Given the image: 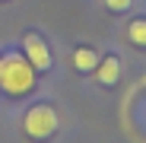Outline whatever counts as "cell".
<instances>
[{
	"mask_svg": "<svg viewBox=\"0 0 146 143\" xmlns=\"http://www.w3.org/2000/svg\"><path fill=\"white\" fill-rule=\"evenodd\" d=\"M0 89L7 95H22L35 89V67L22 54H7L0 57Z\"/></svg>",
	"mask_w": 146,
	"mask_h": 143,
	"instance_id": "1",
	"label": "cell"
},
{
	"mask_svg": "<svg viewBox=\"0 0 146 143\" xmlns=\"http://www.w3.org/2000/svg\"><path fill=\"white\" fill-rule=\"evenodd\" d=\"M57 124H60V118H57V111L51 105H35V108H29L26 118H22V130H26V137H32V140L54 137Z\"/></svg>",
	"mask_w": 146,
	"mask_h": 143,
	"instance_id": "2",
	"label": "cell"
},
{
	"mask_svg": "<svg viewBox=\"0 0 146 143\" xmlns=\"http://www.w3.org/2000/svg\"><path fill=\"white\" fill-rule=\"evenodd\" d=\"M22 48H26V61L35 67V73H44V70L51 67V51H48V45H44L35 32H26V35H22Z\"/></svg>",
	"mask_w": 146,
	"mask_h": 143,
	"instance_id": "3",
	"label": "cell"
},
{
	"mask_svg": "<svg viewBox=\"0 0 146 143\" xmlns=\"http://www.w3.org/2000/svg\"><path fill=\"white\" fill-rule=\"evenodd\" d=\"M117 76H121V61L114 54H108L105 61L99 57V64H95V80H99L102 86H114Z\"/></svg>",
	"mask_w": 146,
	"mask_h": 143,
	"instance_id": "4",
	"label": "cell"
},
{
	"mask_svg": "<svg viewBox=\"0 0 146 143\" xmlns=\"http://www.w3.org/2000/svg\"><path fill=\"white\" fill-rule=\"evenodd\" d=\"M95 64H99V54H95L92 48H76V51H73V67H76L80 73H92Z\"/></svg>",
	"mask_w": 146,
	"mask_h": 143,
	"instance_id": "5",
	"label": "cell"
},
{
	"mask_svg": "<svg viewBox=\"0 0 146 143\" xmlns=\"http://www.w3.org/2000/svg\"><path fill=\"white\" fill-rule=\"evenodd\" d=\"M127 38H130L137 48H146V19H133V22H130Z\"/></svg>",
	"mask_w": 146,
	"mask_h": 143,
	"instance_id": "6",
	"label": "cell"
},
{
	"mask_svg": "<svg viewBox=\"0 0 146 143\" xmlns=\"http://www.w3.org/2000/svg\"><path fill=\"white\" fill-rule=\"evenodd\" d=\"M105 7L111 13H124V10H130V0H105Z\"/></svg>",
	"mask_w": 146,
	"mask_h": 143,
	"instance_id": "7",
	"label": "cell"
}]
</instances>
